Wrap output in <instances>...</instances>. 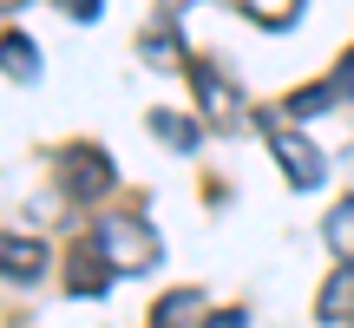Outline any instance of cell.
Returning <instances> with one entry per match:
<instances>
[{
  "instance_id": "cell-13",
  "label": "cell",
  "mask_w": 354,
  "mask_h": 328,
  "mask_svg": "<svg viewBox=\"0 0 354 328\" xmlns=\"http://www.w3.org/2000/svg\"><path fill=\"white\" fill-rule=\"evenodd\" d=\"M335 99H342V86L328 79V86H308V92H295V99L282 105V112H289V118H322V112H328Z\"/></svg>"
},
{
  "instance_id": "cell-3",
  "label": "cell",
  "mask_w": 354,
  "mask_h": 328,
  "mask_svg": "<svg viewBox=\"0 0 354 328\" xmlns=\"http://www.w3.org/2000/svg\"><path fill=\"white\" fill-rule=\"evenodd\" d=\"M184 73H190V92H197V105H203V118H210L216 131H230V125H236V118H243V99H236V92H230V79L216 73L210 60H190Z\"/></svg>"
},
{
  "instance_id": "cell-18",
  "label": "cell",
  "mask_w": 354,
  "mask_h": 328,
  "mask_svg": "<svg viewBox=\"0 0 354 328\" xmlns=\"http://www.w3.org/2000/svg\"><path fill=\"white\" fill-rule=\"evenodd\" d=\"M7 7H26V0H0V13H7Z\"/></svg>"
},
{
  "instance_id": "cell-12",
  "label": "cell",
  "mask_w": 354,
  "mask_h": 328,
  "mask_svg": "<svg viewBox=\"0 0 354 328\" xmlns=\"http://www.w3.org/2000/svg\"><path fill=\"white\" fill-rule=\"evenodd\" d=\"M151 131L171 145V152H197V145H203V125L184 118V112H151Z\"/></svg>"
},
{
  "instance_id": "cell-1",
  "label": "cell",
  "mask_w": 354,
  "mask_h": 328,
  "mask_svg": "<svg viewBox=\"0 0 354 328\" xmlns=\"http://www.w3.org/2000/svg\"><path fill=\"white\" fill-rule=\"evenodd\" d=\"M99 250L118 263V276H138V269H158V230L151 224H138V217H99Z\"/></svg>"
},
{
  "instance_id": "cell-5",
  "label": "cell",
  "mask_w": 354,
  "mask_h": 328,
  "mask_svg": "<svg viewBox=\"0 0 354 328\" xmlns=\"http://www.w3.org/2000/svg\"><path fill=\"white\" fill-rule=\"evenodd\" d=\"M269 152H276V164H282V177H289L295 190H315L322 177H328V158H322L315 145L302 138V131H276V138H269Z\"/></svg>"
},
{
  "instance_id": "cell-14",
  "label": "cell",
  "mask_w": 354,
  "mask_h": 328,
  "mask_svg": "<svg viewBox=\"0 0 354 328\" xmlns=\"http://www.w3.org/2000/svg\"><path fill=\"white\" fill-rule=\"evenodd\" d=\"M138 53H145V60H177V39H171V26H151Z\"/></svg>"
},
{
  "instance_id": "cell-17",
  "label": "cell",
  "mask_w": 354,
  "mask_h": 328,
  "mask_svg": "<svg viewBox=\"0 0 354 328\" xmlns=\"http://www.w3.org/2000/svg\"><path fill=\"white\" fill-rule=\"evenodd\" d=\"M59 7L73 13V20H99V13H105V0H59Z\"/></svg>"
},
{
  "instance_id": "cell-7",
  "label": "cell",
  "mask_w": 354,
  "mask_h": 328,
  "mask_svg": "<svg viewBox=\"0 0 354 328\" xmlns=\"http://www.w3.org/2000/svg\"><path fill=\"white\" fill-rule=\"evenodd\" d=\"M315 316L328 322V328H354V263H342L328 282H322V295H315Z\"/></svg>"
},
{
  "instance_id": "cell-2",
  "label": "cell",
  "mask_w": 354,
  "mask_h": 328,
  "mask_svg": "<svg viewBox=\"0 0 354 328\" xmlns=\"http://www.w3.org/2000/svg\"><path fill=\"white\" fill-rule=\"evenodd\" d=\"M59 184L92 203V197H105V190H118V171H112V158H105L99 145H66L59 152Z\"/></svg>"
},
{
  "instance_id": "cell-16",
  "label": "cell",
  "mask_w": 354,
  "mask_h": 328,
  "mask_svg": "<svg viewBox=\"0 0 354 328\" xmlns=\"http://www.w3.org/2000/svg\"><path fill=\"white\" fill-rule=\"evenodd\" d=\"M335 86H342V99H354V46L342 53V66H335Z\"/></svg>"
},
{
  "instance_id": "cell-11",
  "label": "cell",
  "mask_w": 354,
  "mask_h": 328,
  "mask_svg": "<svg viewBox=\"0 0 354 328\" xmlns=\"http://www.w3.org/2000/svg\"><path fill=\"white\" fill-rule=\"evenodd\" d=\"M190 322H203V302H197V289H171L165 302L151 309V328H190Z\"/></svg>"
},
{
  "instance_id": "cell-10",
  "label": "cell",
  "mask_w": 354,
  "mask_h": 328,
  "mask_svg": "<svg viewBox=\"0 0 354 328\" xmlns=\"http://www.w3.org/2000/svg\"><path fill=\"white\" fill-rule=\"evenodd\" d=\"M322 243H328L342 263H354V197H342L328 217H322Z\"/></svg>"
},
{
  "instance_id": "cell-4",
  "label": "cell",
  "mask_w": 354,
  "mask_h": 328,
  "mask_svg": "<svg viewBox=\"0 0 354 328\" xmlns=\"http://www.w3.org/2000/svg\"><path fill=\"white\" fill-rule=\"evenodd\" d=\"M112 276H118V263L99 250V237H92V243H73V256H66V289H73L79 302H99V295L112 289Z\"/></svg>"
},
{
  "instance_id": "cell-9",
  "label": "cell",
  "mask_w": 354,
  "mask_h": 328,
  "mask_svg": "<svg viewBox=\"0 0 354 328\" xmlns=\"http://www.w3.org/2000/svg\"><path fill=\"white\" fill-rule=\"evenodd\" d=\"M236 7H243V20H256L263 33H282V26L302 20V0H236Z\"/></svg>"
},
{
  "instance_id": "cell-15",
  "label": "cell",
  "mask_w": 354,
  "mask_h": 328,
  "mask_svg": "<svg viewBox=\"0 0 354 328\" xmlns=\"http://www.w3.org/2000/svg\"><path fill=\"white\" fill-rule=\"evenodd\" d=\"M197 328H250V316H243V309H210Z\"/></svg>"
},
{
  "instance_id": "cell-6",
  "label": "cell",
  "mask_w": 354,
  "mask_h": 328,
  "mask_svg": "<svg viewBox=\"0 0 354 328\" xmlns=\"http://www.w3.org/2000/svg\"><path fill=\"white\" fill-rule=\"evenodd\" d=\"M0 276H7V282H39V276H46V243L0 237Z\"/></svg>"
},
{
  "instance_id": "cell-19",
  "label": "cell",
  "mask_w": 354,
  "mask_h": 328,
  "mask_svg": "<svg viewBox=\"0 0 354 328\" xmlns=\"http://www.w3.org/2000/svg\"><path fill=\"white\" fill-rule=\"evenodd\" d=\"M165 7H184V0H165Z\"/></svg>"
},
{
  "instance_id": "cell-8",
  "label": "cell",
  "mask_w": 354,
  "mask_h": 328,
  "mask_svg": "<svg viewBox=\"0 0 354 328\" xmlns=\"http://www.w3.org/2000/svg\"><path fill=\"white\" fill-rule=\"evenodd\" d=\"M0 73H7L13 86H33L39 79V46L26 33H0Z\"/></svg>"
}]
</instances>
